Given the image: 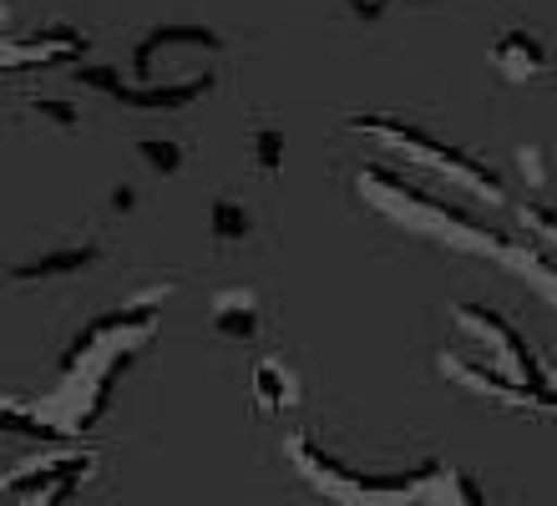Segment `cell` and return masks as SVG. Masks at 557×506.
Listing matches in <instances>:
<instances>
[{
    "mask_svg": "<svg viewBox=\"0 0 557 506\" xmlns=\"http://www.w3.org/2000/svg\"><path fill=\"white\" fill-rule=\"evenodd\" d=\"M355 127L375 132V137H385V143H396L400 152H416V158H425L431 168H441V173L451 177V183H467V188L486 193V198H502V183L492 168H482V162L461 158V152H451V147H436L431 137H421L416 127H396V122H370V116H355Z\"/></svg>",
    "mask_w": 557,
    "mask_h": 506,
    "instance_id": "6da1fadb",
    "label": "cell"
},
{
    "mask_svg": "<svg viewBox=\"0 0 557 506\" xmlns=\"http://www.w3.org/2000/svg\"><path fill=\"white\" fill-rule=\"evenodd\" d=\"M107 248L97 244V238H76V244H57L46 248V254H30V259L11 263L5 274L15 279V284H46V279H72V274H87L91 263H102Z\"/></svg>",
    "mask_w": 557,
    "mask_h": 506,
    "instance_id": "7a4b0ae2",
    "label": "cell"
},
{
    "mask_svg": "<svg viewBox=\"0 0 557 506\" xmlns=\"http://www.w3.org/2000/svg\"><path fill=\"white\" fill-rule=\"evenodd\" d=\"M492 66H497L507 82H532V76L547 66V51L532 30H507V36L492 46Z\"/></svg>",
    "mask_w": 557,
    "mask_h": 506,
    "instance_id": "3957f363",
    "label": "cell"
},
{
    "mask_svg": "<svg viewBox=\"0 0 557 506\" xmlns=\"http://www.w3.org/2000/svg\"><path fill=\"white\" fill-rule=\"evenodd\" d=\"M259 304H253L249 289H228L219 294V304H213V330L223 334V340H244L249 345L253 334H259Z\"/></svg>",
    "mask_w": 557,
    "mask_h": 506,
    "instance_id": "277c9868",
    "label": "cell"
},
{
    "mask_svg": "<svg viewBox=\"0 0 557 506\" xmlns=\"http://www.w3.org/2000/svg\"><path fill=\"white\" fill-rule=\"evenodd\" d=\"M208 233H213L219 244H244L253 233V213L234 198V193H219V198L208 202Z\"/></svg>",
    "mask_w": 557,
    "mask_h": 506,
    "instance_id": "5b68a950",
    "label": "cell"
},
{
    "mask_svg": "<svg viewBox=\"0 0 557 506\" xmlns=\"http://www.w3.org/2000/svg\"><path fill=\"white\" fill-rule=\"evenodd\" d=\"M253 391H259L264 410H278V405L294 400V375L278 360H259V370H253Z\"/></svg>",
    "mask_w": 557,
    "mask_h": 506,
    "instance_id": "8992f818",
    "label": "cell"
},
{
    "mask_svg": "<svg viewBox=\"0 0 557 506\" xmlns=\"http://www.w3.org/2000/svg\"><path fill=\"white\" fill-rule=\"evenodd\" d=\"M137 152H143V162L158 177H177L183 168H188V152H183V143H173V137H143Z\"/></svg>",
    "mask_w": 557,
    "mask_h": 506,
    "instance_id": "52a82bcc",
    "label": "cell"
},
{
    "mask_svg": "<svg viewBox=\"0 0 557 506\" xmlns=\"http://www.w3.org/2000/svg\"><path fill=\"white\" fill-rule=\"evenodd\" d=\"M253 162H259V173H278V162H284V132L278 127L253 132Z\"/></svg>",
    "mask_w": 557,
    "mask_h": 506,
    "instance_id": "ba28073f",
    "label": "cell"
},
{
    "mask_svg": "<svg viewBox=\"0 0 557 506\" xmlns=\"http://www.w3.org/2000/svg\"><path fill=\"white\" fill-rule=\"evenodd\" d=\"M30 112H41L46 122H57V127H76V122H82L72 101H57V97H36L30 101Z\"/></svg>",
    "mask_w": 557,
    "mask_h": 506,
    "instance_id": "9c48e42d",
    "label": "cell"
},
{
    "mask_svg": "<svg viewBox=\"0 0 557 506\" xmlns=\"http://www.w3.org/2000/svg\"><path fill=\"white\" fill-rule=\"evenodd\" d=\"M522 218H528L532 229H543V238H547V244H557V213H547V208H537V202H528V208H522Z\"/></svg>",
    "mask_w": 557,
    "mask_h": 506,
    "instance_id": "30bf717a",
    "label": "cell"
},
{
    "mask_svg": "<svg viewBox=\"0 0 557 506\" xmlns=\"http://www.w3.org/2000/svg\"><path fill=\"white\" fill-rule=\"evenodd\" d=\"M522 168H528V183L532 188H543V177H547V168H543V152H537V147H522Z\"/></svg>",
    "mask_w": 557,
    "mask_h": 506,
    "instance_id": "8fae6325",
    "label": "cell"
},
{
    "mask_svg": "<svg viewBox=\"0 0 557 506\" xmlns=\"http://www.w3.org/2000/svg\"><path fill=\"white\" fill-rule=\"evenodd\" d=\"M112 213H137V188L133 183H117V188H112Z\"/></svg>",
    "mask_w": 557,
    "mask_h": 506,
    "instance_id": "7c38bea8",
    "label": "cell"
},
{
    "mask_svg": "<svg viewBox=\"0 0 557 506\" xmlns=\"http://www.w3.org/2000/svg\"><path fill=\"white\" fill-rule=\"evenodd\" d=\"M385 5H391V0H350V11L360 15V21H381Z\"/></svg>",
    "mask_w": 557,
    "mask_h": 506,
    "instance_id": "4fadbf2b",
    "label": "cell"
}]
</instances>
